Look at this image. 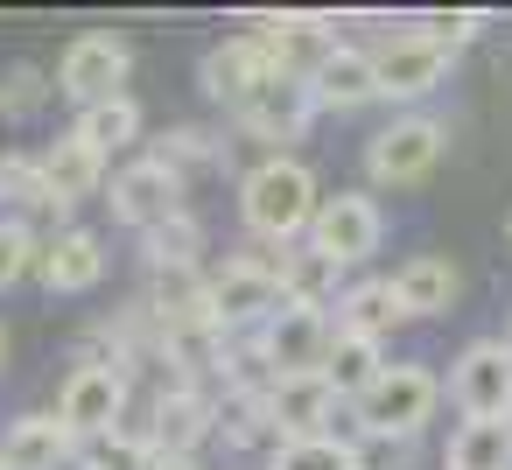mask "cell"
Segmentation results:
<instances>
[{"instance_id": "cell-1", "label": "cell", "mask_w": 512, "mask_h": 470, "mask_svg": "<svg viewBox=\"0 0 512 470\" xmlns=\"http://www.w3.org/2000/svg\"><path fill=\"white\" fill-rule=\"evenodd\" d=\"M316 176L295 162V155H267V162H253L246 176H239V218H246V232L253 239H274V246H288L295 232H309L316 225Z\"/></svg>"}, {"instance_id": "cell-2", "label": "cell", "mask_w": 512, "mask_h": 470, "mask_svg": "<svg viewBox=\"0 0 512 470\" xmlns=\"http://www.w3.org/2000/svg\"><path fill=\"white\" fill-rule=\"evenodd\" d=\"M435 400H442V386H435V372H428V365H386V372L351 400V421H358V435L414 442V435L428 428Z\"/></svg>"}, {"instance_id": "cell-3", "label": "cell", "mask_w": 512, "mask_h": 470, "mask_svg": "<svg viewBox=\"0 0 512 470\" xmlns=\"http://www.w3.org/2000/svg\"><path fill=\"white\" fill-rule=\"evenodd\" d=\"M281 309H288V295H281V260L274 253H239V260H225L211 274V316L225 330H253L260 337Z\"/></svg>"}, {"instance_id": "cell-4", "label": "cell", "mask_w": 512, "mask_h": 470, "mask_svg": "<svg viewBox=\"0 0 512 470\" xmlns=\"http://www.w3.org/2000/svg\"><path fill=\"white\" fill-rule=\"evenodd\" d=\"M449 400L463 421H512V337H477L449 365Z\"/></svg>"}, {"instance_id": "cell-5", "label": "cell", "mask_w": 512, "mask_h": 470, "mask_svg": "<svg viewBox=\"0 0 512 470\" xmlns=\"http://www.w3.org/2000/svg\"><path fill=\"white\" fill-rule=\"evenodd\" d=\"M442 141H449L442 120L407 113V120H393V127L372 134V148H365V176H372L379 190H407V183H421V176L442 162Z\"/></svg>"}, {"instance_id": "cell-6", "label": "cell", "mask_w": 512, "mask_h": 470, "mask_svg": "<svg viewBox=\"0 0 512 470\" xmlns=\"http://www.w3.org/2000/svg\"><path fill=\"white\" fill-rule=\"evenodd\" d=\"M148 449L155 456H176V463H197V449L218 435V393H204V386H169V393H155V407H148Z\"/></svg>"}, {"instance_id": "cell-7", "label": "cell", "mask_w": 512, "mask_h": 470, "mask_svg": "<svg viewBox=\"0 0 512 470\" xmlns=\"http://www.w3.org/2000/svg\"><path fill=\"white\" fill-rule=\"evenodd\" d=\"M379 239H386V218H379V204H372L365 190H337V197H323V204H316L309 246H316L323 260L358 267V260H372V253H379Z\"/></svg>"}, {"instance_id": "cell-8", "label": "cell", "mask_w": 512, "mask_h": 470, "mask_svg": "<svg viewBox=\"0 0 512 470\" xmlns=\"http://www.w3.org/2000/svg\"><path fill=\"white\" fill-rule=\"evenodd\" d=\"M106 204H113V218H120L127 232H141V239H148L155 225L183 218V176H176V169H162L155 155H141V162H127V169L113 176Z\"/></svg>"}, {"instance_id": "cell-9", "label": "cell", "mask_w": 512, "mask_h": 470, "mask_svg": "<svg viewBox=\"0 0 512 470\" xmlns=\"http://www.w3.org/2000/svg\"><path fill=\"white\" fill-rule=\"evenodd\" d=\"M330 337H337V316H330V309H295V302H288L253 344H260V358H267L274 379H302V372H323Z\"/></svg>"}, {"instance_id": "cell-10", "label": "cell", "mask_w": 512, "mask_h": 470, "mask_svg": "<svg viewBox=\"0 0 512 470\" xmlns=\"http://www.w3.org/2000/svg\"><path fill=\"white\" fill-rule=\"evenodd\" d=\"M120 414H127V372H120V365H106V358H85V365L64 379L57 421H64L78 442H92V435H113V428H120Z\"/></svg>"}, {"instance_id": "cell-11", "label": "cell", "mask_w": 512, "mask_h": 470, "mask_svg": "<svg viewBox=\"0 0 512 470\" xmlns=\"http://www.w3.org/2000/svg\"><path fill=\"white\" fill-rule=\"evenodd\" d=\"M127 43L120 36H78L71 50H64V64H57V92L78 106V113H92V106H106V99H127L120 85H127Z\"/></svg>"}, {"instance_id": "cell-12", "label": "cell", "mask_w": 512, "mask_h": 470, "mask_svg": "<svg viewBox=\"0 0 512 470\" xmlns=\"http://www.w3.org/2000/svg\"><path fill=\"white\" fill-rule=\"evenodd\" d=\"M372 64H379V99H428L449 78L456 50L435 43V36H421V29H400V36H386L372 50Z\"/></svg>"}, {"instance_id": "cell-13", "label": "cell", "mask_w": 512, "mask_h": 470, "mask_svg": "<svg viewBox=\"0 0 512 470\" xmlns=\"http://www.w3.org/2000/svg\"><path fill=\"white\" fill-rule=\"evenodd\" d=\"M253 36H260V50H267V64H274L281 78H302V85L337 57V36H330L323 15H253Z\"/></svg>"}, {"instance_id": "cell-14", "label": "cell", "mask_w": 512, "mask_h": 470, "mask_svg": "<svg viewBox=\"0 0 512 470\" xmlns=\"http://www.w3.org/2000/svg\"><path fill=\"white\" fill-rule=\"evenodd\" d=\"M323 106H316V85H302V78H267L232 120H239V134H253V141H302L309 134V120H316Z\"/></svg>"}, {"instance_id": "cell-15", "label": "cell", "mask_w": 512, "mask_h": 470, "mask_svg": "<svg viewBox=\"0 0 512 470\" xmlns=\"http://www.w3.org/2000/svg\"><path fill=\"white\" fill-rule=\"evenodd\" d=\"M36 281L50 295H92L106 281V239L85 232V225H57L43 239V260H36Z\"/></svg>"}, {"instance_id": "cell-16", "label": "cell", "mask_w": 512, "mask_h": 470, "mask_svg": "<svg viewBox=\"0 0 512 470\" xmlns=\"http://www.w3.org/2000/svg\"><path fill=\"white\" fill-rule=\"evenodd\" d=\"M267 407H274V435L281 442H316V435H330L344 400H337V386L323 372H302V379H274Z\"/></svg>"}, {"instance_id": "cell-17", "label": "cell", "mask_w": 512, "mask_h": 470, "mask_svg": "<svg viewBox=\"0 0 512 470\" xmlns=\"http://www.w3.org/2000/svg\"><path fill=\"white\" fill-rule=\"evenodd\" d=\"M267 78H274V64H267L260 36H232V43H218V50L204 57V92H211L218 106H232V113H239Z\"/></svg>"}, {"instance_id": "cell-18", "label": "cell", "mask_w": 512, "mask_h": 470, "mask_svg": "<svg viewBox=\"0 0 512 470\" xmlns=\"http://www.w3.org/2000/svg\"><path fill=\"white\" fill-rule=\"evenodd\" d=\"M78 456V435L57 414H22L8 435H0V470H57Z\"/></svg>"}, {"instance_id": "cell-19", "label": "cell", "mask_w": 512, "mask_h": 470, "mask_svg": "<svg viewBox=\"0 0 512 470\" xmlns=\"http://www.w3.org/2000/svg\"><path fill=\"white\" fill-rule=\"evenodd\" d=\"M400 323H414V316H407V302H400L393 281H358V288L337 295V330H344V337H372V344H386Z\"/></svg>"}, {"instance_id": "cell-20", "label": "cell", "mask_w": 512, "mask_h": 470, "mask_svg": "<svg viewBox=\"0 0 512 470\" xmlns=\"http://www.w3.org/2000/svg\"><path fill=\"white\" fill-rule=\"evenodd\" d=\"M43 183H50V197H57V211H71V204H85L99 183H106V162L78 141V134H64V141H50L43 155Z\"/></svg>"}, {"instance_id": "cell-21", "label": "cell", "mask_w": 512, "mask_h": 470, "mask_svg": "<svg viewBox=\"0 0 512 470\" xmlns=\"http://www.w3.org/2000/svg\"><path fill=\"white\" fill-rule=\"evenodd\" d=\"M309 85H316V106L351 113V106H372V99H379V64H372V50L337 43V57H330V64H323Z\"/></svg>"}, {"instance_id": "cell-22", "label": "cell", "mask_w": 512, "mask_h": 470, "mask_svg": "<svg viewBox=\"0 0 512 470\" xmlns=\"http://www.w3.org/2000/svg\"><path fill=\"white\" fill-rule=\"evenodd\" d=\"M337 260H323L316 246H295V253H281V295L295 302V309H330L337 302Z\"/></svg>"}, {"instance_id": "cell-23", "label": "cell", "mask_w": 512, "mask_h": 470, "mask_svg": "<svg viewBox=\"0 0 512 470\" xmlns=\"http://www.w3.org/2000/svg\"><path fill=\"white\" fill-rule=\"evenodd\" d=\"M393 288H400L407 316H442V309L456 302V267H449L442 253H421V260H407V267L393 274Z\"/></svg>"}, {"instance_id": "cell-24", "label": "cell", "mask_w": 512, "mask_h": 470, "mask_svg": "<svg viewBox=\"0 0 512 470\" xmlns=\"http://www.w3.org/2000/svg\"><path fill=\"white\" fill-rule=\"evenodd\" d=\"M442 470H512V421H463Z\"/></svg>"}, {"instance_id": "cell-25", "label": "cell", "mask_w": 512, "mask_h": 470, "mask_svg": "<svg viewBox=\"0 0 512 470\" xmlns=\"http://www.w3.org/2000/svg\"><path fill=\"white\" fill-rule=\"evenodd\" d=\"M99 162H113L120 148H134L141 141V106L134 99H106V106H92V113H78V127H71Z\"/></svg>"}, {"instance_id": "cell-26", "label": "cell", "mask_w": 512, "mask_h": 470, "mask_svg": "<svg viewBox=\"0 0 512 470\" xmlns=\"http://www.w3.org/2000/svg\"><path fill=\"white\" fill-rule=\"evenodd\" d=\"M379 372H386V351H379L372 337H344V330L330 337V358H323V379L337 386V400H358V393H365V386H372Z\"/></svg>"}, {"instance_id": "cell-27", "label": "cell", "mask_w": 512, "mask_h": 470, "mask_svg": "<svg viewBox=\"0 0 512 470\" xmlns=\"http://www.w3.org/2000/svg\"><path fill=\"white\" fill-rule=\"evenodd\" d=\"M218 435H225V442H274V449H281L274 407H267V393H253V386H225V393H218Z\"/></svg>"}, {"instance_id": "cell-28", "label": "cell", "mask_w": 512, "mask_h": 470, "mask_svg": "<svg viewBox=\"0 0 512 470\" xmlns=\"http://www.w3.org/2000/svg\"><path fill=\"white\" fill-rule=\"evenodd\" d=\"M78 470H155V449L141 428H113V435L78 442Z\"/></svg>"}, {"instance_id": "cell-29", "label": "cell", "mask_w": 512, "mask_h": 470, "mask_svg": "<svg viewBox=\"0 0 512 470\" xmlns=\"http://www.w3.org/2000/svg\"><path fill=\"white\" fill-rule=\"evenodd\" d=\"M141 246H148V267H155V274H162V267H197V253H204V225L183 211V218L155 225Z\"/></svg>"}, {"instance_id": "cell-30", "label": "cell", "mask_w": 512, "mask_h": 470, "mask_svg": "<svg viewBox=\"0 0 512 470\" xmlns=\"http://www.w3.org/2000/svg\"><path fill=\"white\" fill-rule=\"evenodd\" d=\"M267 470H358V442L316 435V442H281Z\"/></svg>"}, {"instance_id": "cell-31", "label": "cell", "mask_w": 512, "mask_h": 470, "mask_svg": "<svg viewBox=\"0 0 512 470\" xmlns=\"http://www.w3.org/2000/svg\"><path fill=\"white\" fill-rule=\"evenodd\" d=\"M36 260H43L36 225H29V218H0V295H8L15 281H29V274H36Z\"/></svg>"}, {"instance_id": "cell-32", "label": "cell", "mask_w": 512, "mask_h": 470, "mask_svg": "<svg viewBox=\"0 0 512 470\" xmlns=\"http://www.w3.org/2000/svg\"><path fill=\"white\" fill-rule=\"evenodd\" d=\"M0 197H15L22 211H57V197H50L36 155H0Z\"/></svg>"}, {"instance_id": "cell-33", "label": "cell", "mask_w": 512, "mask_h": 470, "mask_svg": "<svg viewBox=\"0 0 512 470\" xmlns=\"http://www.w3.org/2000/svg\"><path fill=\"white\" fill-rule=\"evenodd\" d=\"M155 162H162V169H176V176H190V169L218 162V134H204V127H176V134H162Z\"/></svg>"}, {"instance_id": "cell-34", "label": "cell", "mask_w": 512, "mask_h": 470, "mask_svg": "<svg viewBox=\"0 0 512 470\" xmlns=\"http://www.w3.org/2000/svg\"><path fill=\"white\" fill-rule=\"evenodd\" d=\"M43 99H50V85H43L36 64H15L8 78H0V113H8V120H29Z\"/></svg>"}, {"instance_id": "cell-35", "label": "cell", "mask_w": 512, "mask_h": 470, "mask_svg": "<svg viewBox=\"0 0 512 470\" xmlns=\"http://www.w3.org/2000/svg\"><path fill=\"white\" fill-rule=\"evenodd\" d=\"M407 29H421V36H435V43H449V50H463L477 29H484V15H470V8H428V15H414Z\"/></svg>"}, {"instance_id": "cell-36", "label": "cell", "mask_w": 512, "mask_h": 470, "mask_svg": "<svg viewBox=\"0 0 512 470\" xmlns=\"http://www.w3.org/2000/svg\"><path fill=\"white\" fill-rule=\"evenodd\" d=\"M155 470H197V463H176V456H155Z\"/></svg>"}, {"instance_id": "cell-37", "label": "cell", "mask_w": 512, "mask_h": 470, "mask_svg": "<svg viewBox=\"0 0 512 470\" xmlns=\"http://www.w3.org/2000/svg\"><path fill=\"white\" fill-rule=\"evenodd\" d=\"M0 358H8V330H0Z\"/></svg>"}, {"instance_id": "cell-38", "label": "cell", "mask_w": 512, "mask_h": 470, "mask_svg": "<svg viewBox=\"0 0 512 470\" xmlns=\"http://www.w3.org/2000/svg\"><path fill=\"white\" fill-rule=\"evenodd\" d=\"M505 239H512V225H505Z\"/></svg>"}]
</instances>
